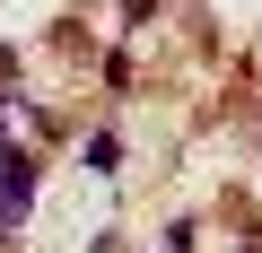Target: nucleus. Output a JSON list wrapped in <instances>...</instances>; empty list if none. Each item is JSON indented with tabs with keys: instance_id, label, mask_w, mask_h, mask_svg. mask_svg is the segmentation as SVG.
I'll return each instance as SVG.
<instances>
[{
	"instance_id": "obj_1",
	"label": "nucleus",
	"mask_w": 262,
	"mask_h": 253,
	"mask_svg": "<svg viewBox=\"0 0 262 253\" xmlns=\"http://www.w3.org/2000/svg\"><path fill=\"white\" fill-rule=\"evenodd\" d=\"M0 183H9V192L27 201V183H35V157H18V149H9V157H0Z\"/></svg>"
}]
</instances>
